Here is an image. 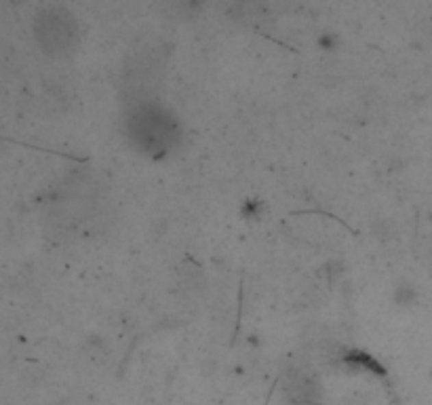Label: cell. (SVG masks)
I'll return each instance as SVG.
<instances>
[{"instance_id": "obj_1", "label": "cell", "mask_w": 432, "mask_h": 405, "mask_svg": "<svg viewBox=\"0 0 432 405\" xmlns=\"http://www.w3.org/2000/svg\"><path fill=\"white\" fill-rule=\"evenodd\" d=\"M133 133L148 150L163 152L171 142L173 131L167 116H160L158 112L146 108V110H142L138 119L133 121Z\"/></svg>"}]
</instances>
